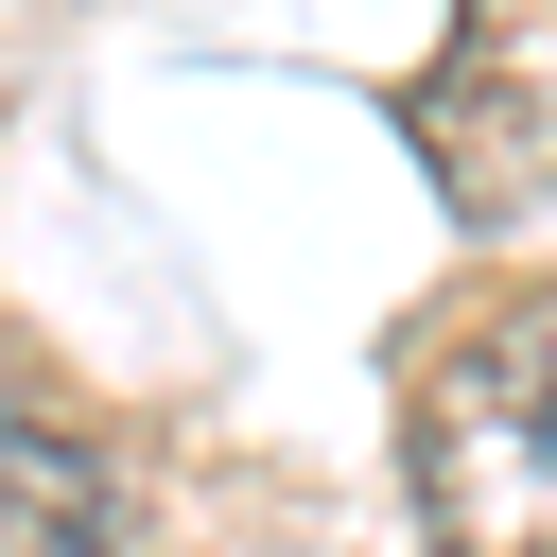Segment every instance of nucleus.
I'll return each mask as SVG.
<instances>
[{
    "label": "nucleus",
    "instance_id": "f257e3e1",
    "mask_svg": "<svg viewBox=\"0 0 557 557\" xmlns=\"http://www.w3.org/2000/svg\"><path fill=\"white\" fill-rule=\"evenodd\" d=\"M400 487L435 557H557V296L470 313L400 383Z\"/></svg>",
    "mask_w": 557,
    "mask_h": 557
},
{
    "label": "nucleus",
    "instance_id": "f03ea898",
    "mask_svg": "<svg viewBox=\"0 0 557 557\" xmlns=\"http://www.w3.org/2000/svg\"><path fill=\"white\" fill-rule=\"evenodd\" d=\"M418 157L453 209L557 191V0H453V35L418 70Z\"/></svg>",
    "mask_w": 557,
    "mask_h": 557
},
{
    "label": "nucleus",
    "instance_id": "7ed1b4c3",
    "mask_svg": "<svg viewBox=\"0 0 557 557\" xmlns=\"http://www.w3.org/2000/svg\"><path fill=\"white\" fill-rule=\"evenodd\" d=\"M0 557H122V505H104L87 435H52L35 400H0Z\"/></svg>",
    "mask_w": 557,
    "mask_h": 557
}]
</instances>
